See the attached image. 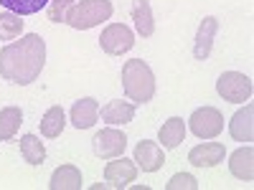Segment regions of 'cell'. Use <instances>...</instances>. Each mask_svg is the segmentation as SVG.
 <instances>
[{
	"mask_svg": "<svg viewBox=\"0 0 254 190\" xmlns=\"http://www.w3.org/2000/svg\"><path fill=\"white\" fill-rule=\"evenodd\" d=\"M46 66V41L38 33H26L20 41L0 48V76L10 84L28 87Z\"/></svg>",
	"mask_w": 254,
	"mask_h": 190,
	"instance_id": "1",
	"label": "cell"
},
{
	"mask_svg": "<svg viewBox=\"0 0 254 190\" xmlns=\"http://www.w3.org/2000/svg\"><path fill=\"white\" fill-rule=\"evenodd\" d=\"M122 89L132 104H145L155 96V74L142 58H130L122 66Z\"/></svg>",
	"mask_w": 254,
	"mask_h": 190,
	"instance_id": "2",
	"label": "cell"
},
{
	"mask_svg": "<svg viewBox=\"0 0 254 190\" xmlns=\"http://www.w3.org/2000/svg\"><path fill=\"white\" fill-rule=\"evenodd\" d=\"M115 13V5L110 0H81V3H74L69 8L66 23L76 31H89L104 20H110Z\"/></svg>",
	"mask_w": 254,
	"mask_h": 190,
	"instance_id": "3",
	"label": "cell"
},
{
	"mask_svg": "<svg viewBox=\"0 0 254 190\" xmlns=\"http://www.w3.org/2000/svg\"><path fill=\"white\" fill-rule=\"evenodd\" d=\"M216 92L224 101H234V104H244L249 101L254 87H252V79L239 74V71H224L216 81Z\"/></svg>",
	"mask_w": 254,
	"mask_h": 190,
	"instance_id": "4",
	"label": "cell"
},
{
	"mask_svg": "<svg viewBox=\"0 0 254 190\" xmlns=\"http://www.w3.org/2000/svg\"><path fill=\"white\" fill-rule=\"evenodd\" d=\"M190 132L201 140H214L224 132V114L216 107H198L188 119Z\"/></svg>",
	"mask_w": 254,
	"mask_h": 190,
	"instance_id": "5",
	"label": "cell"
},
{
	"mask_svg": "<svg viewBox=\"0 0 254 190\" xmlns=\"http://www.w3.org/2000/svg\"><path fill=\"white\" fill-rule=\"evenodd\" d=\"M99 46H102L104 53H110V56H122V53H127L135 46V33L125 23H110L99 36Z\"/></svg>",
	"mask_w": 254,
	"mask_h": 190,
	"instance_id": "6",
	"label": "cell"
},
{
	"mask_svg": "<svg viewBox=\"0 0 254 190\" xmlns=\"http://www.w3.org/2000/svg\"><path fill=\"white\" fill-rule=\"evenodd\" d=\"M125 147H127V135L115 130V127H107V130L97 132L92 140V150L99 160H112V157L125 155Z\"/></svg>",
	"mask_w": 254,
	"mask_h": 190,
	"instance_id": "7",
	"label": "cell"
},
{
	"mask_svg": "<svg viewBox=\"0 0 254 190\" xmlns=\"http://www.w3.org/2000/svg\"><path fill=\"white\" fill-rule=\"evenodd\" d=\"M135 178H137V165L135 160H127L125 155L112 157V162H107V167H104V180L110 188L122 190L130 183H135Z\"/></svg>",
	"mask_w": 254,
	"mask_h": 190,
	"instance_id": "8",
	"label": "cell"
},
{
	"mask_svg": "<svg viewBox=\"0 0 254 190\" xmlns=\"http://www.w3.org/2000/svg\"><path fill=\"white\" fill-rule=\"evenodd\" d=\"M163 162H165V155H163V147L158 142L140 140L135 144V165L142 173H158L163 167Z\"/></svg>",
	"mask_w": 254,
	"mask_h": 190,
	"instance_id": "9",
	"label": "cell"
},
{
	"mask_svg": "<svg viewBox=\"0 0 254 190\" xmlns=\"http://www.w3.org/2000/svg\"><path fill=\"white\" fill-rule=\"evenodd\" d=\"M224 155H226V150L221 142H203L188 152V162L196 167H216L224 162Z\"/></svg>",
	"mask_w": 254,
	"mask_h": 190,
	"instance_id": "10",
	"label": "cell"
},
{
	"mask_svg": "<svg viewBox=\"0 0 254 190\" xmlns=\"http://www.w3.org/2000/svg\"><path fill=\"white\" fill-rule=\"evenodd\" d=\"M219 33V20L214 15H206L201 20V26L196 31V41H193V56L198 61H206L211 53V46H214V38Z\"/></svg>",
	"mask_w": 254,
	"mask_h": 190,
	"instance_id": "11",
	"label": "cell"
},
{
	"mask_svg": "<svg viewBox=\"0 0 254 190\" xmlns=\"http://www.w3.org/2000/svg\"><path fill=\"white\" fill-rule=\"evenodd\" d=\"M97 119H99V101L94 96H84V99L74 101L71 124L76 127V130H89V127H94Z\"/></svg>",
	"mask_w": 254,
	"mask_h": 190,
	"instance_id": "12",
	"label": "cell"
},
{
	"mask_svg": "<svg viewBox=\"0 0 254 190\" xmlns=\"http://www.w3.org/2000/svg\"><path fill=\"white\" fill-rule=\"evenodd\" d=\"M229 135L237 142H252L254 137V107L244 104V109H239L229 122Z\"/></svg>",
	"mask_w": 254,
	"mask_h": 190,
	"instance_id": "13",
	"label": "cell"
},
{
	"mask_svg": "<svg viewBox=\"0 0 254 190\" xmlns=\"http://www.w3.org/2000/svg\"><path fill=\"white\" fill-rule=\"evenodd\" d=\"M229 170L237 180H244V183H252L254 180V150L247 144V147H239L237 152H231L229 157Z\"/></svg>",
	"mask_w": 254,
	"mask_h": 190,
	"instance_id": "14",
	"label": "cell"
},
{
	"mask_svg": "<svg viewBox=\"0 0 254 190\" xmlns=\"http://www.w3.org/2000/svg\"><path fill=\"white\" fill-rule=\"evenodd\" d=\"M102 119L107 122L110 127H120V124L132 122L135 119V104L132 101H122V99L107 101L102 107Z\"/></svg>",
	"mask_w": 254,
	"mask_h": 190,
	"instance_id": "15",
	"label": "cell"
},
{
	"mask_svg": "<svg viewBox=\"0 0 254 190\" xmlns=\"http://www.w3.org/2000/svg\"><path fill=\"white\" fill-rule=\"evenodd\" d=\"M51 190H81V170L76 165H61L54 170L51 175V183H49Z\"/></svg>",
	"mask_w": 254,
	"mask_h": 190,
	"instance_id": "16",
	"label": "cell"
},
{
	"mask_svg": "<svg viewBox=\"0 0 254 190\" xmlns=\"http://www.w3.org/2000/svg\"><path fill=\"white\" fill-rule=\"evenodd\" d=\"M132 20H135V31L142 38H150L155 33V20L150 10V0H132Z\"/></svg>",
	"mask_w": 254,
	"mask_h": 190,
	"instance_id": "17",
	"label": "cell"
},
{
	"mask_svg": "<svg viewBox=\"0 0 254 190\" xmlns=\"http://www.w3.org/2000/svg\"><path fill=\"white\" fill-rule=\"evenodd\" d=\"M160 142H163V150H176V147L186 140V122L181 117H171L158 132Z\"/></svg>",
	"mask_w": 254,
	"mask_h": 190,
	"instance_id": "18",
	"label": "cell"
},
{
	"mask_svg": "<svg viewBox=\"0 0 254 190\" xmlns=\"http://www.w3.org/2000/svg\"><path fill=\"white\" fill-rule=\"evenodd\" d=\"M20 122H23L20 107H3L0 109V142L13 140L20 130Z\"/></svg>",
	"mask_w": 254,
	"mask_h": 190,
	"instance_id": "19",
	"label": "cell"
},
{
	"mask_svg": "<svg viewBox=\"0 0 254 190\" xmlns=\"http://www.w3.org/2000/svg\"><path fill=\"white\" fill-rule=\"evenodd\" d=\"M64 127H66V114H64V109L59 107V104H54V107L44 114V119H41V135L49 137V140H56Z\"/></svg>",
	"mask_w": 254,
	"mask_h": 190,
	"instance_id": "20",
	"label": "cell"
},
{
	"mask_svg": "<svg viewBox=\"0 0 254 190\" xmlns=\"http://www.w3.org/2000/svg\"><path fill=\"white\" fill-rule=\"evenodd\" d=\"M20 155L28 165H44L46 160V147L36 135H23L20 137Z\"/></svg>",
	"mask_w": 254,
	"mask_h": 190,
	"instance_id": "21",
	"label": "cell"
},
{
	"mask_svg": "<svg viewBox=\"0 0 254 190\" xmlns=\"http://www.w3.org/2000/svg\"><path fill=\"white\" fill-rule=\"evenodd\" d=\"M20 33H23V20L20 15L5 10L0 13V41H15Z\"/></svg>",
	"mask_w": 254,
	"mask_h": 190,
	"instance_id": "22",
	"label": "cell"
},
{
	"mask_svg": "<svg viewBox=\"0 0 254 190\" xmlns=\"http://www.w3.org/2000/svg\"><path fill=\"white\" fill-rule=\"evenodd\" d=\"M0 5L15 15H33L49 5V0H0Z\"/></svg>",
	"mask_w": 254,
	"mask_h": 190,
	"instance_id": "23",
	"label": "cell"
},
{
	"mask_svg": "<svg viewBox=\"0 0 254 190\" xmlns=\"http://www.w3.org/2000/svg\"><path fill=\"white\" fill-rule=\"evenodd\" d=\"M74 5V0H49V20L54 23H66L69 8Z\"/></svg>",
	"mask_w": 254,
	"mask_h": 190,
	"instance_id": "24",
	"label": "cell"
},
{
	"mask_svg": "<svg viewBox=\"0 0 254 190\" xmlns=\"http://www.w3.org/2000/svg\"><path fill=\"white\" fill-rule=\"evenodd\" d=\"M165 188H168V190H181V188H186V190H198V180H196L193 175H188V173H178V175L171 178V183H168Z\"/></svg>",
	"mask_w": 254,
	"mask_h": 190,
	"instance_id": "25",
	"label": "cell"
}]
</instances>
